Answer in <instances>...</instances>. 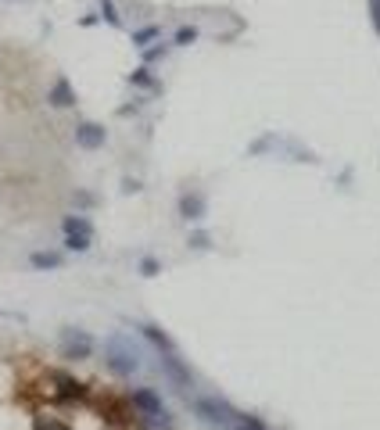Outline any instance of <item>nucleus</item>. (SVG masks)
<instances>
[{"label": "nucleus", "instance_id": "f257e3e1", "mask_svg": "<svg viewBox=\"0 0 380 430\" xmlns=\"http://www.w3.org/2000/svg\"><path fill=\"white\" fill-rule=\"evenodd\" d=\"M104 366L115 376H133L140 373V345L130 337H112L104 345Z\"/></svg>", "mask_w": 380, "mask_h": 430}, {"label": "nucleus", "instance_id": "f03ea898", "mask_svg": "<svg viewBox=\"0 0 380 430\" xmlns=\"http://www.w3.org/2000/svg\"><path fill=\"white\" fill-rule=\"evenodd\" d=\"M190 409L208 427H237V420H241V412H233L230 402L215 398V394H197V398H190Z\"/></svg>", "mask_w": 380, "mask_h": 430}, {"label": "nucleus", "instance_id": "7ed1b4c3", "mask_svg": "<svg viewBox=\"0 0 380 430\" xmlns=\"http://www.w3.org/2000/svg\"><path fill=\"white\" fill-rule=\"evenodd\" d=\"M130 405L140 412L143 420H172L169 409H166V402H161V394L151 391V387H137V391L130 394Z\"/></svg>", "mask_w": 380, "mask_h": 430}, {"label": "nucleus", "instance_id": "20e7f679", "mask_svg": "<svg viewBox=\"0 0 380 430\" xmlns=\"http://www.w3.org/2000/svg\"><path fill=\"white\" fill-rule=\"evenodd\" d=\"M61 351L68 358H86V355H94V337L79 327H65L61 330Z\"/></svg>", "mask_w": 380, "mask_h": 430}, {"label": "nucleus", "instance_id": "39448f33", "mask_svg": "<svg viewBox=\"0 0 380 430\" xmlns=\"http://www.w3.org/2000/svg\"><path fill=\"white\" fill-rule=\"evenodd\" d=\"M161 366L169 369V380L176 384V391H190L194 387V373H190V366L183 362V358H176V351L161 355Z\"/></svg>", "mask_w": 380, "mask_h": 430}, {"label": "nucleus", "instance_id": "423d86ee", "mask_svg": "<svg viewBox=\"0 0 380 430\" xmlns=\"http://www.w3.org/2000/svg\"><path fill=\"white\" fill-rule=\"evenodd\" d=\"M137 330L151 340V348H154L158 355H172V351H176L172 337H169L166 330H161V327H154V322H137Z\"/></svg>", "mask_w": 380, "mask_h": 430}, {"label": "nucleus", "instance_id": "0eeeda50", "mask_svg": "<svg viewBox=\"0 0 380 430\" xmlns=\"http://www.w3.org/2000/svg\"><path fill=\"white\" fill-rule=\"evenodd\" d=\"M54 384H58V398H65V402H83L86 398V387L72 373H54Z\"/></svg>", "mask_w": 380, "mask_h": 430}, {"label": "nucleus", "instance_id": "6e6552de", "mask_svg": "<svg viewBox=\"0 0 380 430\" xmlns=\"http://www.w3.org/2000/svg\"><path fill=\"white\" fill-rule=\"evenodd\" d=\"M108 140V133H104V125H97V122H79L76 125V143L79 147H101V143Z\"/></svg>", "mask_w": 380, "mask_h": 430}, {"label": "nucleus", "instance_id": "1a4fd4ad", "mask_svg": "<svg viewBox=\"0 0 380 430\" xmlns=\"http://www.w3.org/2000/svg\"><path fill=\"white\" fill-rule=\"evenodd\" d=\"M130 40H133V47H140V50H148V47H154L158 40H161V25H140V29H133L130 32Z\"/></svg>", "mask_w": 380, "mask_h": 430}, {"label": "nucleus", "instance_id": "9d476101", "mask_svg": "<svg viewBox=\"0 0 380 430\" xmlns=\"http://www.w3.org/2000/svg\"><path fill=\"white\" fill-rule=\"evenodd\" d=\"M29 265H32V269H61L65 258L58 255V251H32V255H29Z\"/></svg>", "mask_w": 380, "mask_h": 430}, {"label": "nucleus", "instance_id": "9b49d317", "mask_svg": "<svg viewBox=\"0 0 380 430\" xmlns=\"http://www.w3.org/2000/svg\"><path fill=\"white\" fill-rule=\"evenodd\" d=\"M50 104H54V108H76V94H72V86H68L65 79L54 83V90H50Z\"/></svg>", "mask_w": 380, "mask_h": 430}, {"label": "nucleus", "instance_id": "f8f14e48", "mask_svg": "<svg viewBox=\"0 0 380 430\" xmlns=\"http://www.w3.org/2000/svg\"><path fill=\"white\" fill-rule=\"evenodd\" d=\"M61 229L68 233V237H94V226H90L83 215H65V223Z\"/></svg>", "mask_w": 380, "mask_h": 430}, {"label": "nucleus", "instance_id": "ddd939ff", "mask_svg": "<svg viewBox=\"0 0 380 430\" xmlns=\"http://www.w3.org/2000/svg\"><path fill=\"white\" fill-rule=\"evenodd\" d=\"M179 215H183V219H201L205 215V201L201 197H194V194H187V197H179Z\"/></svg>", "mask_w": 380, "mask_h": 430}, {"label": "nucleus", "instance_id": "4468645a", "mask_svg": "<svg viewBox=\"0 0 380 430\" xmlns=\"http://www.w3.org/2000/svg\"><path fill=\"white\" fill-rule=\"evenodd\" d=\"M197 36H201V29H197V25H179V29L172 32V43H176V47H190Z\"/></svg>", "mask_w": 380, "mask_h": 430}, {"label": "nucleus", "instance_id": "2eb2a0df", "mask_svg": "<svg viewBox=\"0 0 380 430\" xmlns=\"http://www.w3.org/2000/svg\"><path fill=\"white\" fill-rule=\"evenodd\" d=\"M130 83H133V86H140V90H158V79H154L151 72H148V65H143V68H137L133 76H130Z\"/></svg>", "mask_w": 380, "mask_h": 430}, {"label": "nucleus", "instance_id": "dca6fc26", "mask_svg": "<svg viewBox=\"0 0 380 430\" xmlns=\"http://www.w3.org/2000/svg\"><path fill=\"white\" fill-rule=\"evenodd\" d=\"M101 14H104L115 29H122V14H119V8H115V0H101Z\"/></svg>", "mask_w": 380, "mask_h": 430}, {"label": "nucleus", "instance_id": "f3484780", "mask_svg": "<svg viewBox=\"0 0 380 430\" xmlns=\"http://www.w3.org/2000/svg\"><path fill=\"white\" fill-rule=\"evenodd\" d=\"M90 240H94V237H68V233H65V247L68 251H90Z\"/></svg>", "mask_w": 380, "mask_h": 430}, {"label": "nucleus", "instance_id": "a211bd4d", "mask_svg": "<svg viewBox=\"0 0 380 430\" xmlns=\"http://www.w3.org/2000/svg\"><path fill=\"white\" fill-rule=\"evenodd\" d=\"M237 430H269L262 420H255V416H244L241 412V420H237Z\"/></svg>", "mask_w": 380, "mask_h": 430}, {"label": "nucleus", "instance_id": "6ab92c4d", "mask_svg": "<svg viewBox=\"0 0 380 430\" xmlns=\"http://www.w3.org/2000/svg\"><path fill=\"white\" fill-rule=\"evenodd\" d=\"M161 58H166V47H161V43H154V47L143 50V65H154V61H161Z\"/></svg>", "mask_w": 380, "mask_h": 430}, {"label": "nucleus", "instance_id": "aec40b11", "mask_svg": "<svg viewBox=\"0 0 380 430\" xmlns=\"http://www.w3.org/2000/svg\"><path fill=\"white\" fill-rule=\"evenodd\" d=\"M161 273V262L158 258H143L140 262V276H158Z\"/></svg>", "mask_w": 380, "mask_h": 430}, {"label": "nucleus", "instance_id": "412c9836", "mask_svg": "<svg viewBox=\"0 0 380 430\" xmlns=\"http://www.w3.org/2000/svg\"><path fill=\"white\" fill-rule=\"evenodd\" d=\"M36 430H68V427L54 423V420H36Z\"/></svg>", "mask_w": 380, "mask_h": 430}, {"label": "nucleus", "instance_id": "4be33fe9", "mask_svg": "<svg viewBox=\"0 0 380 430\" xmlns=\"http://www.w3.org/2000/svg\"><path fill=\"white\" fill-rule=\"evenodd\" d=\"M370 11H373V22H377V32H380V0H370Z\"/></svg>", "mask_w": 380, "mask_h": 430}, {"label": "nucleus", "instance_id": "5701e85b", "mask_svg": "<svg viewBox=\"0 0 380 430\" xmlns=\"http://www.w3.org/2000/svg\"><path fill=\"white\" fill-rule=\"evenodd\" d=\"M76 205H79V208H90L94 201H90V194H76Z\"/></svg>", "mask_w": 380, "mask_h": 430}, {"label": "nucleus", "instance_id": "b1692460", "mask_svg": "<svg viewBox=\"0 0 380 430\" xmlns=\"http://www.w3.org/2000/svg\"><path fill=\"white\" fill-rule=\"evenodd\" d=\"M190 244H194V247H205L208 240H205V233H194V237H190Z\"/></svg>", "mask_w": 380, "mask_h": 430}]
</instances>
